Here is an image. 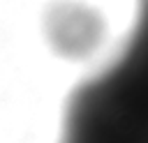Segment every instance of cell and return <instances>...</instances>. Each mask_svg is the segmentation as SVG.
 I'll use <instances>...</instances> for the list:
<instances>
[{"instance_id": "obj_1", "label": "cell", "mask_w": 148, "mask_h": 143, "mask_svg": "<svg viewBox=\"0 0 148 143\" xmlns=\"http://www.w3.org/2000/svg\"><path fill=\"white\" fill-rule=\"evenodd\" d=\"M113 78L86 92L62 143H148V76Z\"/></svg>"}]
</instances>
